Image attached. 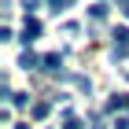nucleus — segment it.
<instances>
[{"label":"nucleus","instance_id":"nucleus-9","mask_svg":"<svg viewBox=\"0 0 129 129\" xmlns=\"http://www.w3.org/2000/svg\"><path fill=\"white\" fill-rule=\"evenodd\" d=\"M122 4H125V0H122Z\"/></svg>","mask_w":129,"mask_h":129},{"label":"nucleus","instance_id":"nucleus-6","mask_svg":"<svg viewBox=\"0 0 129 129\" xmlns=\"http://www.w3.org/2000/svg\"><path fill=\"white\" fill-rule=\"evenodd\" d=\"M63 125H67V129H81V118H78V114H70V111H67V118H63Z\"/></svg>","mask_w":129,"mask_h":129},{"label":"nucleus","instance_id":"nucleus-1","mask_svg":"<svg viewBox=\"0 0 129 129\" xmlns=\"http://www.w3.org/2000/svg\"><path fill=\"white\" fill-rule=\"evenodd\" d=\"M111 44H114V59H125V52H129V30L125 26H118L111 33Z\"/></svg>","mask_w":129,"mask_h":129},{"label":"nucleus","instance_id":"nucleus-2","mask_svg":"<svg viewBox=\"0 0 129 129\" xmlns=\"http://www.w3.org/2000/svg\"><path fill=\"white\" fill-rule=\"evenodd\" d=\"M37 33H41V22H37V19H26V26H22V41H37Z\"/></svg>","mask_w":129,"mask_h":129},{"label":"nucleus","instance_id":"nucleus-8","mask_svg":"<svg viewBox=\"0 0 129 129\" xmlns=\"http://www.w3.org/2000/svg\"><path fill=\"white\" fill-rule=\"evenodd\" d=\"M122 11H125V19H129V0H125V4H122Z\"/></svg>","mask_w":129,"mask_h":129},{"label":"nucleus","instance_id":"nucleus-5","mask_svg":"<svg viewBox=\"0 0 129 129\" xmlns=\"http://www.w3.org/2000/svg\"><path fill=\"white\" fill-rule=\"evenodd\" d=\"M19 63H22V67H26V70H33V67H37V63H41V59H37V55H33V52H26V55H22V59H19Z\"/></svg>","mask_w":129,"mask_h":129},{"label":"nucleus","instance_id":"nucleus-7","mask_svg":"<svg viewBox=\"0 0 129 129\" xmlns=\"http://www.w3.org/2000/svg\"><path fill=\"white\" fill-rule=\"evenodd\" d=\"M22 8H26V11H37V0H22Z\"/></svg>","mask_w":129,"mask_h":129},{"label":"nucleus","instance_id":"nucleus-4","mask_svg":"<svg viewBox=\"0 0 129 129\" xmlns=\"http://www.w3.org/2000/svg\"><path fill=\"white\" fill-rule=\"evenodd\" d=\"M107 107H111V111H129V92H118V96L111 100Z\"/></svg>","mask_w":129,"mask_h":129},{"label":"nucleus","instance_id":"nucleus-3","mask_svg":"<svg viewBox=\"0 0 129 129\" xmlns=\"http://www.w3.org/2000/svg\"><path fill=\"white\" fill-rule=\"evenodd\" d=\"M44 70H48V74H59V67H63V55H44Z\"/></svg>","mask_w":129,"mask_h":129}]
</instances>
